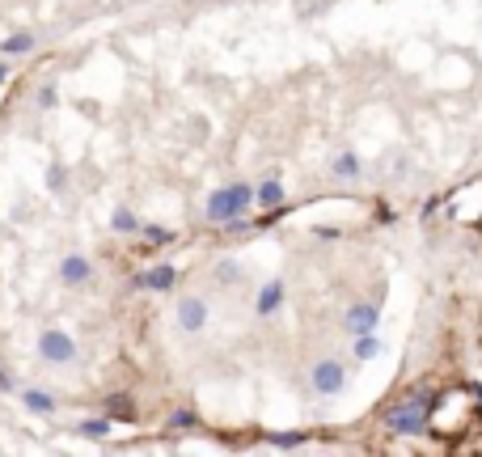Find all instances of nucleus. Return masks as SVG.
I'll return each instance as SVG.
<instances>
[{
	"label": "nucleus",
	"instance_id": "22",
	"mask_svg": "<svg viewBox=\"0 0 482 457\" xmlns=\"http://www.w3.org/2000/svg\"><path fill=\"white\" fill-rule=\"evenodd\" d=\"M47 182H51V186H59V182H64V165H51V174H47Z\"/></svg>",
	"mask_w": 482,
	"mask_h": 457
},
{
	"label": "nucleus",
	"instance_id": "9",
	"mask_svg": "<svg viewBox=\"0 0 482 457\" xmlns=\"http://www.w3.org/2000/svg\"><path fill=\"white\" fill-rule=\"evenodd\" d=\"M89 275H93V263H89V259H80V254H68V259L59 263V280H64V284H72V288L89 284Z\"/></svg>",
	"mask_w": 482,
	"mask_h": 457
},
{
	"label": "nucleus",
	"instance_id": "11",
	"mask_svg": "<svg viewBox=\"0 0 482 457\" xmlns=\"http://www.w3.org/2000/svg\"><path fill=\"white\" fill-rule=\"evenodd\" d=\"M38 47V38L34 34H25V30H17V34H8V38H0V55L4 59H17V55H30Z\"/></svg>",
	"mask_w": 482,
	"mask_h": 457
},
{
	"label": "nucleus",
	"instance_id": "18",
	"mask_svg": "<svg viewBox=\"0 0 482 457\" xmlns=\"http://www.w3.org/2000/svg\"><path fill=\"white\" fill-rule=\"evenodd\" d=\"M140 237L148 246H169L174 242V229H161V225H140Z\"/></svg>",
	"mask_w": 482,
	"mask_h": 457
},
{
	"label": "nucleus",
	"instance_id": "12",
	"mask_svg": "<svg viewBox=\"0 0 482 457\" xmlns=\"http://www.w3.org/2000/svg\"><path fill=\"white\" fill-rule=\"evenodd\" d=\"M102 411H106L110 420H119V424H135V403H131V394H110V398L102 403Z\"/></svg>",
	"mask_w": 482,
	"mask_h": 457
},
{
	"label": "nucleus",
	"instance_id": "6",
	"mask_svg": "<svg viewBox=\"0 0 482 457\" xmlns=\"http://www.w3.org/2000/svg\"><path fill=\"white\" fill-rule=\"evenodd\" d=\"M203 326H207V301L203 297H182L178 301V331L199 335Z\"/></svg>",
	"mask_w": 482,
	"mask_h": 457
},
{
	"label": "nucleus",
	"instance_id": "1",
	"mask_svg": "<svg viewBox=\"0 0 482 457\" xmlns=\"http://www.w3.org/2000/svg\"><path fill=\"white\" fill-rule=\"evenodd\" d=\"M432 407H436V394H415V398H406L402 407L390 411L385 428H390L394 437H419V432H428V415H432Z\"/></svg>",
	"mask_w": 482,
	"mask_h": 457
},
{
	"label": "nucleus",
	"instance_id": "10",
	"mask_svg": "<svg viewBox=\"0 0 482 457\" xmlns=\"http://www.w3.org/2000/svg\"><path fill=\"white\" fill-rule=\"evenodd\" d=\"M254 203H258L263 212H275V208L284 203V182H279V178L258 182V186H254Z\"/></svg>",
	"mask_w": 482,
	"mask_h": 457
},
{
	"label": "nucleus",
	"instance_id": "4",
	"mask_svg": "<svg viewBox=\"0 0 482 457\" xmlns=\"http://www.w3.org/2000/svg\"><path fill=\"white\" fill-rule=\"evenodd\" d=\"M377 322H381V301H356L343 309V335H351V339L377 331Z\"/></svg>",
	"mask_w": 482,
	"mask_h": 457
},
{
	"label": "nucleus",
	"instance_id": "3",
	"mask_svg": "<svg viewBox=\"0 0 482 457\" xmlns=\"http://www.w3.org/2000/svg\"><path fill=\"white\" fill-rule=\"evenodd\" d=\"M309 386H313L318 398H335V394H343V386H347V369H343V360H318V364L309 369Z\"/></svg>",
	"mask_w": 482,
	"mask_h": 457
},
{
	"label": "nucleus",
	"instance_id": "23",
	"mask_svg": "<svg viewBox=\"0 0 482 457\" xmlns=\"http://www.w3.org/2000/svg\"><path fill=\"white\" fill-rule=\"evenodd\" d=\"M0 390H4V394H8V390H13V377H8V373H4V369H0Z\"/></svg>",
	"mask_w": 482,
	"mask_h": 457
},
{
	"label": "nucleus",
	"instance_id": "17",
	"mask_svg": "<svg viewBox=\"0 0 482 457\" xmlns=\"http://www.w3.org/2000/svg\"><path fill=\"white\" fill-rule=\"evenodd\" d=\"M377 356H381V339H377V331L356 335V360H377Z\"/></svg>",
	"mask_w": 482,
	"mask_h": 457
},
{
	"label": "nucleus",
	"instance_id": "7",
	"mask_svg": "<svg viewBox=\"0 0 482 457\" xmlns=\"http://www.w3.org/2000/svg\"><path fill=\"white\" fill-rule=\"evenodd\" d=\"M178 284V271L169 267V263H161V267H152V271H140L135 280H131V288H140V292H169Z\"/></svg>",
	"mask_w": 482,
	"mask_h": 457
},
{
	"label": "nucleus",
	"instance_id": "5",
	"mask_svg": "<svg viewBox=\"0 0 482 457\" xmlns=\"http://www.w3.org/2000/svg\"><path fill=\"white\" fill-rule=\"evenodd\" d=\"M38 356H42L47 364H72V360H76V343H72V335H64V331H42V335H38Z\"/></svg>",
	"mask_w": 482,
	"mask_h": 457
},
{
	"label": "nucleus",
	"instance_id": "13",
	"mask_svg": "<svg viewBox=\"0 0 482 457\" xmlns=\"http://www.w3.org/2000/svg\"><path fill=\"white\" fill-rule=\"evenodd\" d=\"M330 174H335V178H343V182H356V178L364 174V165H360V157H356V153H339V157L330 161Z\"/></svg>",
	"mask_w": 482,
	"mask_h": 457
},
{
	"label": "nucleus",
	"instance_id": "8",
	"mask_svg": "<svg viewBox=\"0 0 482 457\" xmlns=\"http://www.w3.org/2000/svg\"><path fill=\"white\" fill-rule=\"evenodd\" d=\"M284 297H288L284 280H267V284L258 288V297H254V314H258V318H271V314L284 305Z\"/></svg>",
	"mask_w": 482,
	"mask_h": 457
},
{
	"label": "nucleus",
	"instance_id": "15",
	"mask_svg": "<svg viewBox=\"0 0 482 457\" xmlns=\"http://www.w3.org/2000/svg\"><path fill=\"white\" fill-rule=\"evenodd\" d=\"M110 229H114V233H123V237H131V233H140V216H135L131 208H114Z\"/></svg>",
	"mask_w": 482,
	"mask_h": 457
},
{
	"label": "nucleus",
	"instance_id": "14",
	"mask_svg": "<svg viewBox=\"0 0 482 457\" xmlns=\"http://www.w3.org/2000/svg\"><path fill=\"white\" fill-rule=\"evenodd\" d=\"M21 407L34 415H55V398L47 390H21Z\"/></svg>",
	"mask_w": 482,
	"mask_h": 457
},
{
	"label": "nucleus",
	"instance_id": "2",
	"mask_svg": "<svg viewBox=\"0 0 482 457\" xmlns=\"http://www.w3.org/2000/svg\"><path fill=\"white\" fill-rule=\"evenodd\" d=\"M254 203V186L250 182H229L216 195H207V220L229 225L233 216H246V208Z\"/></svg>",
	"mask_w": 482,
	"mask_h": 457
},
{
	"label": "nucleus",
	"instance_id": "19",
	"mask_svg": "<svg viewBox=\"0 0 482 457\" xmlns=\"http://www.w3.org/2000/svg\"><path fill=\"white\" fill-rule=\"evenodd\" d=\"M267 441H271L275 449H301V445L309 441V432H271Z\"/></svg>",
	"mask_w": 482,
	"mask_h": 457
},
{
	"label": "nucleus",
	"instance_id": "24",
	"mask_svg": "<svg viewBox=\"0 0 482 457\" xmlns=\"http://www.w3.org/2000/svg\"><path fill=\"white\" fill-rule=\"evenodd\" d=\"M8 72H13V68H8V59H4V55H0V85H4V81H8Z\"/></svg>",
	"mask_w": 482,
	"mask_h": 457
},
{
	"label": "nucleus",
	"instance_id": "16",
	"mask_svg": "<svg viewBox=\"0 0 482 457\" xmlns=\"http://www.w3.org/2000/svg\"><path fill=\"white\" fill-rule=\"evenodd\" d=\"M110 424H114V420L102 411V415H93V420H80V424H76V432H80V437H89V441H102V437L110 432Z\"/></svg>",
	"mask_w": 482,
	"mask_h": 457
},
{
	"label": "nucleus",
	"instance_id": "21",
	"mask_svg": "<svg viewBox=\"0 0 482 457\" xmlns=\"http://www.w3.org/2000/svg\"><path fill=\"white\" fill-rule=\"evenodd\" d=\"M191 424H195V411H186V407H178L169 415V428H191Z\"/></svg>",
	"mask_w": 482,
	"mask_h": 457
},
{
	"label": "nucleus",
	"instance_id": "20",
	"mask_svg": "<svg viewBox=\"0 0 482 457\" xmlns=\"http://www.w3.org/2000/svg\"><path fill=\"white\" fill-rule=\"evenodd\" d=\"M34 102H38V110H51V106L59 102V93H55V85H42V89L34 93Z\"/></svg>",
	"mask_w": 482,
	"mask_h": 457
}]
</instances>
